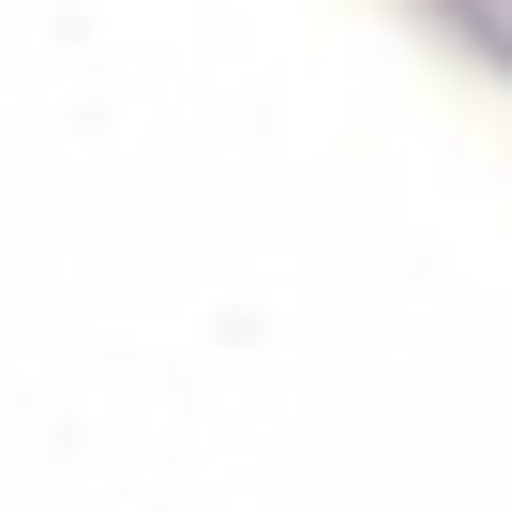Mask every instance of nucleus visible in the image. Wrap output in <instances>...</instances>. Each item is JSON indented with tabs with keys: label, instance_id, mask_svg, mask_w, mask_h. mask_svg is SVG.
<instances>
[{
	"label": "nucleus",
	"instance_id": "f257e3e1",
	"mask_svg": "<svg viewBox=\"0 0 512 512\" xmlns=\"http://www.w3.org/2000/svg\"><path fill=\"white\" fill-rule=\"evenodd\" d=\"M467 16H482V31H497V46H512V0H467Z\"/></svg>",
	"mask_w": 512,
	"mask_h": 512
}]
</instances>
